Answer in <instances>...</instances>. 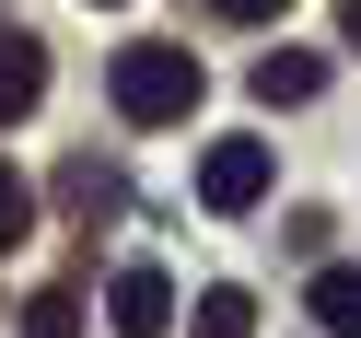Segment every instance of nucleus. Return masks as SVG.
<instances>
[{
  "label": "nucleus",
  "instance_id": "obj_1",
  "mask_svg": "<svg viewBox=\"0 0 361 338\" xmlns=\"http://www.w3.org/2000/svg\"><path fill=\"white\" fill-rule=\"evenodd\" d=\"M105 94H117L128 128H175L198 117V94H210V71H198L187 47H117V71H105Z\"/></svg>",
  "mask_w": 361,
  "mask_h": 338
},
{
  "label": "nucleus",
  "instance_id": "obj_2",
  "mask_svg": "<svg viewBox=\"0 0 361 338\" xmlns=\"http://www.w3.org/2000/svg\"><path fill=\"white\" fill-rule=\"evenodd\" d=\"M268 175H280V164H268V140H210V164H198V198L233 222V210H257V198H268Z\"/></svg>",
  "mask_w": 361,
  "mask_h": 338
},
{
  "label": "nucleus",
  "instance_id": "obj_3",
  "mask_svg": "<svg viewBox=\"0 0 361 338\" xmlns=\"http://www.w3.org/2000/svg\"><path fill=\"white\" fill-rule=\"evenodd\" d=\"M105 327H117V338H164V327H175V280H164V268H117Z\"/></svg>",
  "mask_w": 361,
  "mask_h": 338
},
{
  "label": "nucleus",
  "instance_id": "obj_4",
  "mask_svg": "<svg viewBox=\"0 0 361 338\" xmlns=\"http://www.w3.org/2000/svg\"><path fill=\"white\" fill-rule=\"evenodd\" d=\"M35 105H47V47L35 35H0V128L35 117Z\"/></svg>",
  "mask_w": 361,
  "mask_h": 338
},
{
  "label": "nucleus",
  "instance_id": "obj_5",
  "mask_svg": "<svg viewBox=\"0 0 361 338\" xmlns=\"http://www.w3.org/2000/svg\"><path fill=\"white\" fill-rule=\"evenodd\" d=\"M314 94H326V59L314 47H268L257 59V105H314Z\"/></svg>",
  "mask_w": 361,
  "mask_h": 338
},
{
  "label": "nucleus",
  "instance_id": "obj_6",
  "mask_svg": "<svg viewBox=\"0 0 361 338\" xmlns=\"http://www.w3.org/2000/svg\"><path fill=\"white\" fill-rule=\"evenodd\" d=\"M314 327H326V338H361V268H314Z\"/></svg>",
  "mask_w": 361,
  "mask_h": 338
},
{
  "label": "nucleus",
  "instance_id": "obj_7",
  "mask_svg": "<svg viewBox=\"0 0 361 338\" xmlns=\"http://www.w3.org/2000/svg\"><path fill=\"white\" fill-rule=\"evenodd\" d=\"M198 338H257V291H198Z\"/></svg>",
  "mask_w": 361,
  "mask_h": 338
},
{
  "label": "nucleus",
  "instance_id": "obj_8",
  "mask_svg": "<svg viewBox=\"0 0 361 338\" xmlns=\"http://www.w3.org/2000/svg\"><path fill=\"white\" fill-rule=\"evenodd\" d=\"M24 338H82V291H35V303H24Z\"/></svg>",
  "mask_w": 361,
  "mask_h": 338
},
{
  "label": "nucleus",
  "instance_id": "obj_9",
  "mask_svg": "<svg viewBox=\"0 0 361 338\" xmlns=\"http://www.w3.org/2000/svg\"><path fill=\"white\" fill-rule=\"evenodd\" d=\"M35 234V187H24V175H12V164H0V257H12V245H24Z\"/></svg>",
  "mask_w": 361,
  "mask_h": 338
},
{
  "label": "nucleus",
  "instance_id": "obj_10",
  "mask_svg": "<svg viewBox=\"0 0 361 338\" xmlns=\"http://www.w3.org/2000/svg\"><path fill=\"white\" fill-rule=\"evenodd\" d=\"M59 187H71V210H117V198H128V187H117V164H71Z\"/></svg>",
  "mask_w": 361,
  "mask_h": 338
},
{
  "label": "nucleus",
  "instance_id": "obj_11",
  "mask_svg": "<svg viewBox=\"0 0 361 338\" xmlns=\"http://www.w3.org/2000/svg\"><path fill=\"white\" fill-rule=\"evenodd\" d=\"M210 12H221V24H280L291 0H210Z\"/></svg>",
  "mask_w": 361,
  "mask_h": 338
},
{
  "label": "nucleus",
  "instance_id": "obj_12",
  "mask_svg": "<svg viewBox=\"0 0 361 338\" xmlns=\"http://www.w3.org/2000/svg\"><path fill=\"white\" fill-rule=\"evenodd\" d=\"M338 35H350V47H361V0H338Z\"/></svg>",
  "mask_w": 361,
  "mask_h": 338
}]
</instances>
